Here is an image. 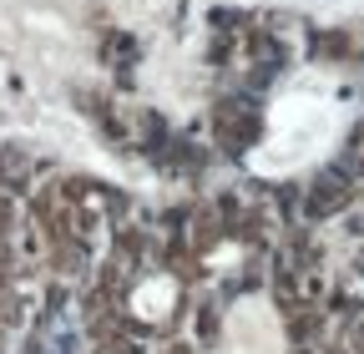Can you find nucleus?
I'll list each match as a JSON object with an SVG mask.
<instances>
[{
  "mask_svg": "<svg viewBox=\"0 0 364 354\" xmlns=\"http://www.w3.org/2000/svg\"><path fill=\"white\" fill-rule=\"evenodd\" d=\"M172 299H177L172 279H147L142 289L132 294V314H136V319H147V324H157V319L172 314Z\"/></svg>",
  "mask_w": 364,
  "mask_h": 354,
  "instance_id": "nucleus-1",
  "label": "nucleus"
}]
</instances>
